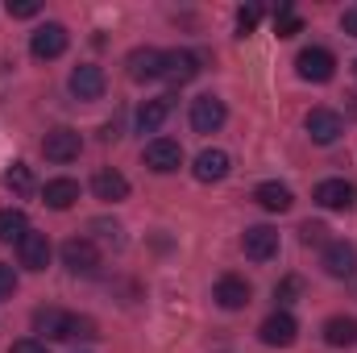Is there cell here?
<instances>
[{
	"label": "cell",
	"mask_w": 357,
	"mask_h": 353,
	"mask_svg": "<svg viewBox=\"0 0 357 353\" xmlns=\"http://www.w3.org/2000/svg\"><path fill=\"white\" fill-rule=\"evenodd\" d=\"M258 21H262V8H258V4L237 8V33H241V38H245V33H254V29H258Z\"/></svg>",
	"instance_id": "obj_29"
},
{
	"label": "cell",
	"mask_w": 357,
	"mask_h": 353,
	"mask_svg": "<svg viewBox=\"0 0 357 353\" xmlns=\"http://www.w3.org/2000/svg\"><path fill=\"white\" fill-rule=\"evenodd\" d=\"M295 333H299V324H295V316L291 312H270L266 320H262V329H258V337H262V345L270 350H287V345H295Z\"/></svg>",
	"instance_id": "obj_7"
},
{
	"label": "cell",
	"mask_w": 357,
	"mask_h": 353,
	"mask_svg": "<svg viewBox=\"0 0 357 353\" xmlns=\"http://www.w3.org/2000/svg\"><path fill=\"white\" fill-rule=\"evenodd\" d=\"M254 200L266 208V212H287L291 204H295V195H291V187L287 183H278V179H270V183H258V191H254Z\"/></svg>",
	"instance_id": "obj_21"
},
{
	"label": "cell",
	"mask_w": 357,
	"mask_h": 353,
	"mask_svg": "<svg viewBox=\"0 0 357 353\" xmlns=\"http://www.w3.org/2000/svg\"><path fill=\"white\" fill-rule=\"evenodd\" d=\"M4 13H8V17H17V21H25V17H38V13H42V4H38V0H8V4H4Z\"/></svg>",
	"instance_id": "obj_30"
},
{
	"label": "cell",
	"mask_w": 357,
	"mask_h": 353,
	"mask_svg": "<svg viewBox=\"0 0 357 353\" xmlns=\"http://www.w3.org/2000/svg\"><path fill=\"white\" fill-rule=\"evenodd\" d=\"M79 150H84V137H79L75 129H67V125H59V129H50V133L42 137V154H46L50 163H75Z\"/></svg>",
	"instance_id": "obj_4"
},
{
	"label": "cell",
	"mask_w": 357,
	"mask_h": 353,
	"mask_svg": "<svg viewBox=\"0 0 357 353\" xmlns=\"http://www.w3.org/2000/svg\"><path fill=\"white\" fill-rule=\"evenodd\" d=\"M67 88H71L75 100H100L104 88H108V75H104V67H96V63H79V67L71 71Z\"/></svg>",
	"instance_id": "obj_8"
},
{
	"label": "cell",
	"mask_w": 357,
	"mask_h": 353,
	"mask_svg": "<svg viewBox=\"0 0 357 353\" xmlns=\"http://www.w3.org/2000/svg\"><path fill=\"white\" fill-rule=\"evenodd\" d=\"M341 29H345L349 38H357V4H349V8L341 13Z\"/></svg>",
	"instance_id": "obj_35"
},
{
	"label": "cell",
	"mask_w": 357,
	"mask_h": 353,
	"mask_svg": "<svg viewBox=\"0 0 357 353\" xmlns=\"http://www.w3.org/2000/svg\"><path fill=\"white\" fill-rule=\"evenodd\" d=\"M225 100H216V96H195L191 100V129L195 133H216L220 125H225Z\"/></svg>",
	"instance_id": "obj_9"
},
{
	"label": "cell",
	"mask_w": 357,
	"mask_h": 353,
	"mask_svg": "<svg viewBox=\"0 0 357 353\" xmlns=\"http://www.w3.org/2000/svg\"><path fill=\"white\" fill-rule=\"evenodd\" d=\"M212 299H216V303H220L225 312H241V308L250 303V283H245L241 274H225V278L216 283Z\"/></svg>",
	"instance_id": "obj_17"
},
{
	"label": "cell",
	"mask_w": 357,
	"mask_h": 353,
	"mask_svg": "<svg viewBox=\"0 0 357 353\" xmlns=\"http://www.w3.org/2000/svg\"><path fill=\"white\" fill-rule=\"evenodd\" d=\"M195 75H199V54H191V50H167V54H162V80H167V84L183 88V84H191Z\"/></svg>",
	"instance_id": "obj_10"
},
{
	"label": "cell",
	"mask_w": 357,
	"mask_h": 353,
	"mask_svg": "<svg viewBox=\"0 0 357 353\" xmlns=\"http://www.w3.org/2000/svg\"><path fill=\"white\" fill-rule=\"evenodd\" d=\"M303 129H307V137H312L316 146H333V142L345 133V121H341V112H333V108H312V112L303 117Z\"/></svg>",
	"instance_id": "obj_3"
},
{
	"label": "cell",
	"mask_w": 357,
	"mask_h": 353,
	"mask_svg": "<svg viewBox=\"0 0 357 353\" xmlns=\"http://www.w3.org/2000/svg\"><path fill=\"white\" fill-rule=\"evenodd\" d=\"M274 33H278V38H295V33H303V17H299L291 4H278V13H274Z\"/></svg>",
	"instance_id": "obj_25"
},
{
	"label": "cell",
	"mask_w": 357,
	"mask_h": 353,
	"mask_svg": "<svg viewBox=\"0 0 357 353\" xmlns=\"http://www.w3.org/2000/svg\"><path fill=\"white\" fill-rule=\"evenodd\" d=\"M295 71H299V80H307V84H328V80L337 75V54L324 50V46H303V50L295 54Z\"/></svg>",
	"instance_id": "obj_1"
},
{
	"label": "cell",
	"mask_w": 357,
	"mask_h": 353,
	"mask_svg": "<svg viewBox=\"0 0 357 353\" xmlns=\"http://www.w3.org/2000/svg\"><path fill=\"white\" fill-rule=\"evenodd\" d=\"M299 291H303V278H299V274H287V278H278L274 299H278V303H291V299H299Z\"/></svg>",
	"instance_id": "obj_28"
},
{
	"label": "cell",
	"mask_w": 357,
	"mask_h": 353,
	"mask_svg": "<svg viewBox=\"0 0 357 353\" xmlns=\"http://www.w3.org/2000/svg\"><path fill=\"white\" fill-rule=\"evenodd\" d=\"M50 254H54V250H50V237H46V233H33V229H29V233L17 241V258H21L25 270H46V266H50Z\"/></svg>",
	"instance_id": "obj_13"
},
{
	"label": "cell",
	"mask_w": 357,
	"mask_h": 353,
	"mask_svg": "<svg viewBox=\"0 0 357 353\" xmlns=\"http://www.w3.org/2000/svg\"><path fill=\"white\" fill-rule=\"evenodd\" d=\"M354 183H345V179H324V183H316V191H312V200L320 204V208H328V212H345V208H354Z\"/></svg>",
	"instance_id": "obj_12"
},
{
	"label": "cell",
	"mask_w": 357,
	"mask_h": 353,
	"mask_svg": "<svg viewBox=\"0 0 357 353\" xmlns=\"http://www.w3.org/2000/svg\"><path fill=\"white\" fill-rule=\"evenodd\" d=\"M91 337H100L91 316H67V333H63V341H91Z\"/></svg>",
	"instance_id": "obj_27"
},
{
	"label": "cell",
	"mask_w": 357,
	"mask_h": 353,
	"mask_svg": "<svg viewBox=\"0 0 357 353\" xmlns=\"http://www.w3.org/2000/svg\"><path fill=\"white\" fill-rule=\"evenodd\" d=\"M67 42H71V33H67V25H59V21H46L33 38H29V54L38 59V63H50V59H59L63 50H67Z\"/></svg>",
	"instance_id": "obj_2"
},
{
	"label": "cell",
	"mask_w": 357,
	"mask_h": 353,
	"mask_svg": "<svg viewBox=\"0 0 357 353\" xmlns=\"http://www.w3.org/2000/svg\"><path fill=\"white\" fill-rule=\"evenodd\" d=\"M8 353H50L46 350V341H33V337H21V341H13Z\"/></svg>",
	"instance_id": "obj_34"
},
{
	"label": "cell",
	"mask_w": 357,
	"mask_h": 353,
	"mask_svg": "<svg viewBox=\"0 0 357 353\" xmlns=\"http://www.w3.org/2000/svg\"><path fill=\"white\" fill-rule=\"evenodd\" d=\"M91 229L104 237V241H112V246H121V225H112V220H91Z\"/></svg>",
	"instance_id": "obj_32"
},
{
	"label": "cell",
	"mask_w": 357,
	"mask_h": 353,
	"mask_svg": "<svg viewBox=\"0 0 357 353\" xmlns=\"http://www.w3.org/2000/svg\"><path fill=\"white\" fill-rule=\"evenodd\" d=\"M241 250L250 262H270V258H278V233L270 225H254V229H245Z\"/></svg>",
	"instance_id": "obj_11"
},
{
	"label": "cell",
	"mask_w": 357,
	"mask_h": 353,
	"mask_svg": "<svg viewBox=\"0 0 357 353\" xmlns=\"http://www.w3.org/2000/svg\"><path fill=\"white\" fill-rule=\"evenodd\" d=\"M354 75H357V63H354Z\"/></svg>",
	"instance_id": "obj_36"
},
{
	"label": "cell",
	"mask_w": 357,
	"mask_h": 353,
	"mask_svg": "<svg viewBox=\"0 0 357 353\" xmlns=\"http://www.w3.org/2000/svg\"><path fill=\"white\" fill-rule=\"evenodd\" d=\"M171 108H175V96H154V100H146V104L137 108V129H142V133H158L162 121L171 117Z\"/></svg>",
	"instance_id": "obj_19"
},
{
	"label": "cell",
	"mask_w": 357,
	"mask_h": 353,
	"mask_svg": "<svg viewBox=\"0 0 357 353\" xmlns=\"http://www.w3.org/2000/svg\"><path fill=\"white\" fill-rule=\"evenodd\" d=\"M320 262H324V270H328L333 278H354L357 274V250L349 241H328Z\"/></svg>",
	"instance_id": "obj_15"
},
{
	"label": "cell",
	"mask_w": 357,
	"mask_h": 353,
	"mask_svg": "<svg viewBox=\"0 0 357 353\" xmlns=\"http://www.w3.org/2000/svg\"><path fill=\"white\" fill-rule=\"evenodd\" d=\"M42 200H46V208L67 212V208L79 200V183H75V179H50V183L42 187Z\"/></svg>",
	"instance_id": "obj_20"
},
{
	"label": "cell",
	"mask_w": 357,
	"mask_h": 353,
	"mask_svg": "<svg viewBox=\"0 0 357 353\" xmlns=\"http://www.w3.org/2000/svg\"><path fill=\"white\" fill-rule=\"evenodd\" d=\"M142 158H146V167L154 171V175H171L183 167V146L171 142V137H154L146 150H142Z\"/></svg>",
	"instance_id": "obj_6"
},
{
	"label": "cell",
	"mask_w": 357,
	"mask_h": 353,
	"mask_svg": "<svg viewBox=\"0 0 357 353\" xmlns=\"http://www.w3.org/2000/svg\"><path fill=\"white\" fill-rule=\"evenodd\" d=\"M25 233H29L25 212H21V208H0V241L8 246V241H21Z\"/></svg>",
	"instance_id": "obj_24"
},
{
	"label": "cell",
	"mask_w": 357,
	"mask_h": 353,
	"mask_svg": "<svg viewBox=\"0 0 357 353\" xmlns=\"http://www.w3.org/2000/svg\"><path fill=\"white\" fill-rule=\"evenodd\" d=\"M13 291H17V274H13V266L0 262V299H13Z\"/></svg>",
	"instance_id": "obj_33"
},
{
	"label": "cell",
	"mask_w": 357,
	"mask_h": 353,
	"mask_svg": "<svg viewBox=\"0 0 357 353\" xmlns=\"http://www.w3.org/2000/svg\"><path fill=\"white\" fill-rule=\"evenodd\" d=\"M67 316H71V312L38 308V312H33V329H38V333H46L50 341H63V333H67Z\"/></svg>",
	"instance_id": "obj_23"
},
{
	"label": "cell",
	"mask_w": 357,
	"mask_h": 353,
	"mask_svg": "<svg viewBox=\"0 0 357 353\" xmlns=\"http://www.w3.org/2000/svg\"><path fill=\"white\" fill-rule=\"evenodd\" d=\"M229 171H233V158L225 150H199L195 167H191V175L199 183H220V179H229Z\"/></svg>",
	"instance_id": "obj_16"
},
{
	"label": "cell",
	"mask_w": 357,
	"mask_h": 353,
	"mask_svg": "<svg viewBox=\"0 0 357 353\" xmlns=\"http://www.w3.org/2000/svg\"><path fill=\"white\" fill-rule=\"evenodd\" d=\"M299 233H303V246H328V241H324V233H328V229H324L320 220H307Z\"/></svg>",
	"instance_id": "obj_31"
},
{
	"label": "cell",
	"mask_w": 357,
	"mask_h": 353,
	"mask_svg": "<svg viewBox=\"0 0 357 353\" xmlns=\"http://www.w3.org/2000/svg\"><path fill=\"white\" fill-rule=\"evenodd\" d=\"M4 187L17 191V195H29V191H33V175H29V167H25V163H13V167L4 171Z\"/></svg>",
	"instance_id": "obj_26"
},
{
	"label": "cell",
	"mask_w": 357,
	"mask_h": 353,
	"mask_svg": "<svg viewBox=\"0 0 357 353\" xmlns=\"http://www.w3.org/2000/svg\"><path fill=\"white\" fill-rule=\"evenodd\" d=\"M125 67H129V80H137V84H146V80H162V50H154V46H137V50L125 59Z\"/></svg>",
	"instance_id": "obj_14"
},
{
	"label": "cell",
	"mask_w": 357,
	"mask_h": 353,
	"mask_svg": "<svg viewBox=\"0 0 357 353\" xmlns=\"http://www.w3.org/2000/svg\"><path fill=\"white\" fill-rule=\"evenodd\" d=\"M324 341H328L333 350H349L357 341V320L354 316H333V320H324Z\"/></svg>",
	"instance_id": "obj_22"
},
{
	"label": "cell",
	"mask_w": 357,
	"mask_h": 353,
	"mask_svg": "<svg viewBox=\"0 0 357 353\" xmlns=\"http://www.w3.org/2000/svg\"><path fill=\"white\" fill-rule=\"evenodd\" d=\"M63 266H67L71 274H96V270H100V250H96V241H91V237H71V241H63Z\"/></svg>",
	"instance_id": "obj_5"
},
{
	"label": "cell",
	"mask_w": 357,
	"mask_h": 353,
	"mask_svg": "<svg viewBox=\"0 0 357 353\" xmlns=\"http://www.w3.org/2000/svg\"><path fill=\"white\" fill-rule=\"evenodd\" d=\"M91 191H96V200H104V204H121V200L129 195V179L121 175V171H112V167H104V171L91 175Z\"/></svg>",
	"instance_id": "obj_18"
}]
</instances>
